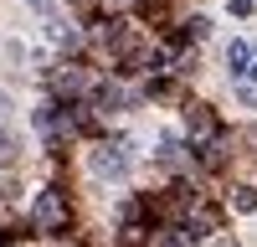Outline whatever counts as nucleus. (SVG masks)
<instances>
[{
	"mask_svg": "<svg viewBox=\"0 0 257 247\" xmlns=\"http://www.w3.org/2000/svg\"><path fill=\"white\" fill-rule=\"evenodd\" d=\"M252 77H257V67H252Z\"/></svg>",
	"mask_w": 257,
	"mask_h": 247,
	"instance_id": "1a4fd4ad",
	"label": "nucleus"
},
{
	"mask_svg": "<svg viewBox=\"0 0 257 247\" xmlns=\"http://www.w3.org/2000/svg\"><path fill=\"white\" fill-rule=\"evenodd\" d=\"M226 62H231V72H242V62H247V47H242V41H231V47H226Z\"/></svg>",
	"mask_w": 257,
	"mask_h": 247,
	"instance_id": "39448f33",
	"label": "nucleus"
},
{
	"mask_svg": "<svg viewBox=\"0 0 257 247\" xmlns=\"http://www.w3.org/2000/svg\"><path fill=\"white\" fill-rule=\"evenodd\" d=\"M237 211H257V196L252 191H237Z\"/></svg>",
	"mask_w": 257,
	"mask_h": 247,
	"instance_id": "423d86ee",
	"label": "nucleus"
},
{
	"mask_svg": "<svg viewBox=\"0 0 257 247\" xmlns=\"http://www.w3.org/2000/svg\"><path fill=\"white\" fill-rule=\"evenodd\" d=\"M31 6H41V11H47V0H31Z\"/></svg>",
	"mask_w": 257,
	"mask_h": 247,
	"instance_id": "6e6552de",
	"label": "nucleus"
},
{
	"mask_svg": "<svg viewBox=\"0 0 257 247\" xmlns=\"http://www.w3.org/2000/svg\"><path fill=\"white\" fill-rule=\"evenodd\" d=\"M93 170L98 175H123V155H118V144H98V150H93Z\"/></svg>",
	"mask_w": 257,
	"mask_h": 247,
	"instance_id": "f257e3e1",
	"label": "nucleus"
},
{
	"mask_svg": "<svg viewBox=\"0 0 257 247\" xmlns=\"http://www.w3.org/2000/svg\"><path fill=\"white\" fill-rule=\"evenodd\" d=\"M190 129H196V134H211V113L201 108V103H190Z\"/></svg>",
	"mask_w": 257,
	"mask_h": 247,
	"instance_id": "7ed1b4c3",
	"label": "nucleus"
},
{
	"mask_svg": "<svg viewBox=\"0 0 257 247\" xmlns=\"http://www.w3.org/2000/svg\"><path fill=\"white\" fill-rule=\"evenodd\" d=\"M6 108H11V98H6V93H0V113H6Z\"/></svg>",
	"mask_w": 257,
	"mask_h": 247,
	"instance_id": "0eeeda50",
	"label": "nucleus"
},
{
	"mask_svg": "<svg viewBox=\"0 0 257 247\" xmlns=\"http://www.w3.org/2000/svg\"><path fill=\"white\" fill-rule=\"evenodd\" d=\"M62 216H67V206H62V196H57V191H47V196L36 201V226H57Z\"/></svg>",
	"mask_w": 257,
	"mask_h": 247,
	"instance_id": "f03ea898",
	"label": "nucleus"
},
{
	"mask_svg": "<svg viewBox=\"0 0 257 247\" xmlns=\"http://www.w3.org/2000/svg\"><path fill=\"white\" fill-rule=\"evenodd\" d=\"M16 150H21L16 134H11V129H0V165H11V160H16Z\"/></svg>",
	"mask_w": 257,
	"mask_h": 247,
	"instance_id": "20e7f679",
	"label": "nucleus"
}]
</instances>
